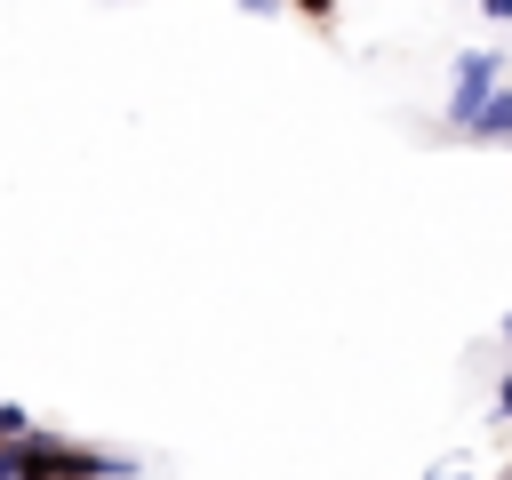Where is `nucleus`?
<instances>
[{"mask_svg":"<svg viewBox=\"0 0 512 480\" xmlns=\"http://www.w3.org/2000/svg\"><path fill=\"white\" fill-rule=\"evenodd\" d=\"M24 432H32V416H24V408H0V448H16Z\"/></svg>","mask_w":512,"mask_h":480,"instance_id":"obj_2","label":"nucleus"},{"mask_svg":"<svg viewBox=\"0 0 512 480\" xmlns=\"http://www.w3.org/2000/svg\"><path fill=\"white\" fill-rule=\"evenodd\" d=\"M0 480H136V464L104 456V448L48 440V432H24L16 448H0Z\"/></svg>","mask_w":512,"mask_h":480,"instance_id":"obj_1","label":"nucleus"},{"mask_svg":"<svg viewBox=\"0 0 512 480\" xmlns=\"http://www.w3.org/2000/svg\"><path fill=\"white\" fill-rule=\"evenodd\" d=\"M304 8H312V16H328V0H304Z\"/></svg>","mask_w":512,"mask_h":480,"instance_id":"obj_3","label":"nucleus"},{"mask_svg":"<svg viewBox=\"0 0 512 480\" xmlns=\"http://www.w3.org/2000/svg\"><path fill=\"white\" fill-rule=\"evenodd\" d=\"M440 480H456V472H440Z\"/></svg>","mask_w":512,"mask_h":480,"instance_id":"obj_5","label":"nucleus"},{"mask_svg":"<svg viewBox=\"0 0 512 480\" xmlns=\"http://www.w3.org/2000/svg\"><path fill=\"white\" fill-rule=\"evenodd\" d=\"M504 416H512V384H504Z\"/></svg>","mask_w":512,"mask_h":480,"instance_id":"obj_4","label":"nucleus"}]
</instances>
